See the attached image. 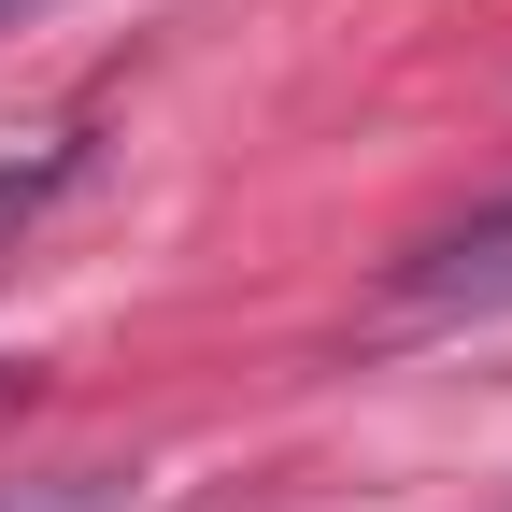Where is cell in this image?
Returning a JSON list of instances; mask_svg holds the SVG:
<instances>
[{"label":"cell","instance_id":"3957f363","mask_svg":"<svg viewBox=\"0 0 512 512\" xmlns=\"http://www.w3.org/2000/svg\"><path fill=\"white\" fill-rule=\"evenodd\" d=\"M15 15H57V0H0V29H15Z\"/></svg>","mask_w":512,"mask_h":512},{"label":"cell","instance_id":"6da1fadb","mask_svg":"<svg viewBox=\"0 0 512 512\" xmlns=\"http://www.w3.org/2000/svg\"><path fill=\"white\" fill-rule=\"evenodd\" d=\"M399 299L413 313H512V200L470 214V228H441L413 271H399Z\"/></svg>","mask_w":512,"mask_h":512},{"label":"cell","instance_id":"7a4b0ae2","mask_svg":"<svg viewBox=\"0 0 512 512\" xmlns=\"http://www.w3.org/2000/svg\"><path fill=\"white\" fill-rule=\"evenodd\" d=\"M72 171H86V143H29V157H0V242H15V228H29Z\"/></svg>","mask_w":512,"mask_h":512}]
</instances>
